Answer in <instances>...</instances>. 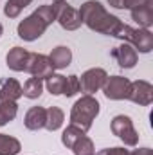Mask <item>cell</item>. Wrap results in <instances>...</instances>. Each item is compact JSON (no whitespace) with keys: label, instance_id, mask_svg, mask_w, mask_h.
<instances>
[{"label":"cell","instance_id":"obj_1","mask_svg":"<svg viewBox=\"0 0 153 155\" xmlns=\"http://www.w3.org/2000/svg\"><path fill=\"white\" fill-rule=\"evenodd\" d=\"M79 15H81V22L90 29V31H96V33H101V35H108V36H114L115 31L119 29V25L122 24L117 16L110 15L101 2H96V0H88L85 4H81V9H77Z\"/></svg>","mask_w":153,"mask_h":155},{"label":"cell","instance_id":"obj_2","mask_svg":"<svg viewBox=\"0 0 153 155\" xmlns=\"http://www.w3.org/2000/svg\"><path fill=\"white\" fill-rule=\"evenodd\" d=\"M99 101L94 96H81L74 103L72 110H70V124H76L77 128H81L85 134L92 128L94 119L99 116Z\"/></svg>","mask_w":153,"mask_h":155},{"label":"cell","instance_id":"obj_3","mask_svg":"<svg viewBox=\"0 0 153 155\" xmlns=\"http://www.w3.org/2000/svg\"><path fill=\"white\" fill-rule=\"evenodd\" d=\"M114 38H119L126 43H130L135 51L142 52V54H148L151 52L153 49V33L150 29H135V27H130L126 24H121L119 29L115 31Z\"/></svg>","mask_w":153,"mask_h":155},{"label":"cell","instance_id":"obj_4","mask_svg":"<svg viewBox=\"0 0 153 155\" xmlns=\"http://www.w3.org/2000/svg\"><path fill=\"white\" fill-rule=\"evenodd\" d=\"M110 128H112V134L117 135L126 146H135L139 143V132L135 130L132 117L115 116L110 123Z\"/></svg>","mask_w":153,"mask_h":155},{"label":"cell","instance_id":"obj_5","mask_svg":"<svg viewBox=\"0 0 153 155\" xmlns=\"http://www.w3.org/2000/svg\"><path fill=\"white\" fill-rule=\"evenodd\" d=\"M47 24L41 20L38 16V13L34 11L33 15H29L27 18H24L20 24H18V27H16V33H18V36L22 40H25V41H34V40H38L45 31H47Z\"/></svg>","mask_w":153,"mask_h":155},{"label":"cell","instance_id":"obj_6","mask_svg":"<svg viewBox=\"0 0 153 155\" xmlns=\"http://www.w3.org/2000/svg\"><path fill=\"white\" fill-rule=\"evenodd\" d=\"M56 9V22L65 29V31H76L83 25L79 11L69 5L67 2H54L52 4Z\"/></svg>","mask_w":153,"mask_h":155},{"label":"cell","instance_id":"obj_7","mask_svg":"<svg viewBox=\"0 0 153 155\" xmlns=\"http://www.w3.org/2000/svg\"><path fill=\"white\" fill-rule=\"evenodd\" d=\"M106 78H108V74H106L105 69H99V67L88 69L79 78V88H81V92H85L88 96H94L97 90L103 88Z\"/></svg>","mask_w":153,"mask_h":155},{"label":"cell","instance_id":"obj_8","mask_svg":"<svg viewBox=\"0 0 153 155\" xmlns=\"http://www.w3.org/2000/svg\"><path fill=\"white\" fill-rule=\"evenodd\" d=\"M24 72H29L31 76L40 78V79H45V78H49L52 72H54V69H52V63H50L49 56L38 54V52H29Z\"/></svg>","mask_w":153,"mask_h":155},{"label":"cell","instance_id":"obj_9","mask_svg":"<svg viewBox=\"0 0 153 155\" xmlns=\"http://www.w3.org/2000/svg\"><path fill=\"white\" fill-rule=\"evenodd\" d=\"M132 103L141 105V107H148L153 101V85L150 81L144 79H137V81H130V90H128V97Z\"/></svg>","mask_w":153,"mask_h":155},{"label":"cell","instance_id":"obj_10","mask_svg":"<svg viewBox=\"0 0 153 155\" xmlns=\"http://www.w3.org/2000/svg\"><path fill=\"white\" fill-rule=\"evenodd\" d=\"M130 90V79L124 76H108L103 85V94L112 99V101H121L128 97Z\"/></svg>","mask_w":153,"mask_h":155},{"label":"cell","instance_id":"obj_11","mask_svg":"<svg viewBox=\"0 0 153 155\" xmlns=\"http://www.w3.org/2000/svg\"><path fill=\"white\" fill-rule=\"evenodd\" d=\"M112 58L119 63L121 69H133V67L137 65L139 54H137V51H135L130 43L122 41L119 47H115L114 51H112Z\"/></svg>","mask_w":153,"mask_h":155},{"label":"cell","instance_id":"obj_12","mask_svg":"<svg viewBox=\"0 0 153 155\" xmlns=\"http://www.w3.org/2000/svg\"><path fill=\"white\" fill-rule=\"evenodd\" d=\"M22 85L15 78H5L0 81V103L2 101H18L22 97Z\"/></svg>","mask_w":153,"mask_h":155},{"label":"cell","instance_id":"obj_13","mask_svg":"<svg viewBox=\"0 0 153 155\" xmlns=\"http://www.w3.org/2000/svg\"><path fill=\"white\" fill-rule=\"evenodd\" d=\"M49 60L52 63V69L54 71H61V69H67L72 61V51L65 45H58L50 51L49 54Z\"/></svg>","mask_w":153,"mask_h":155},{"label":"cell","instance_id":"obj_14","mask_svg":"<svg viewBox=\"0 0 153 155\" xmlns=\"http://www.w3.org/2000/svg\"><path fill=\"white\" fill-rule=\"evenodd\" d=\"M45 117H47V108H43V107H33V108L27 110V114L24 117V124H25L27 130L36 132V130L45 128Z\"/></svg>","mask_w":153,"mask_h":155},{"label":"cell","instance_id":"obj_15","mask_svg":"<svg viewBox=\"0 0 153 155\" xmlns=\"http://www.w3.org/2000/svg\"><path fill=\"white\" fill-rule=\"evenodd\" d=\"M27 56H29V52H27L24 47H13V49L7 52V56H5V63H7V67H9L11 71H15V72H24Z\"/></svg>","mask_w":153,"mask_h":155},{"label":"cell","instance_id":"obj_16","mask_svg":"<svg viewBox=\"0 0 153 155\" xmlns=\"http://www.w3.org/2000/svg\"><path fill=\"white\" fill-rule=\"evenodd\" d=\"M132 20L139 24V27L142 29H150L153 25V9L151 4H146V5H141L137 9H132Z\"/></svg>","mask_w":153,"mask_h":155},{"label":"cell","instance_id":"obj_17","mask_svg":"<svg viewBox=\"0 0 153 155\" xmlns=\"http://www.w3.org/2000/svg\"><path fill=\"white\" fill-rule=\"evenodd\" d=\"M63 121H65V114L61 108L58 107H50L47 108V117H45V128L49 132H56L63 126Z\"/></svg>","mask_w":153,"mask_h":155},{"label":"cell","instance_id":"obj_18","mask_svg":"<svg viewBox=\"0 0 153 155\" xmlns=\"http://www.w3.org/2000/svg\"><path fill=\"white\" fill-rule=\"evenodd\" d=\"M20 150H22V144L16 137L0 134V155H18Z\"/></svg>","mask_w":153,"mask_h":155},{"label":"cell","instance_id":"obj_19","mask_svg":"<svg viewBox=\"0 0 153 155\" xmlns=\"http://www.w3.org/2000/svg\"><path fill=\"white\" fill-rule=\"evenodd\" d=\"M41 92H43V79L34 78V76L29 78L24 83V87H22V94L25 97H29V99H38L41 96Z\"/></svg>","mask_w":153,"mask_h":155},{"label":"cell","instance_id":"obj_20","mask_svg":"<svg viewBox=\"0 0 153 155\" xmlns=\"http://www.w3.org/2000/svg\"><path fill=\"white\" fill-rule=\"evenodd\" d=\"M43 87L47 88L49 94H52V96H61V94H63V87H65V76L52 72L49 78H45Z\"/></svg>","mask_w":153,"mask_h":155},{"label":"cell","instance_id":"obj_21","mask_svg":"<svg viewBox=\"0 0 153 155\" xmlns=\"http://www.w3.org/2000/svg\"><path fill=\"white\" fill-rule=\"evenodd\" d=\"M18 114L16 101H2L0 103V126H5L9 121H13Z\"/></svg>","mask_w":153,"mask_h":155},{"label":"cell","instance_id":"obj_22","mask_svg":"<svg viewBox=\"0 0 153 155\" xmlns=\"http://www.w3.org/2000/svg\"><path fill=\"white\" fill-rule=\"evenodd\" d=\"M85 135V132L81 130V128H77L76 124H69L65 130H63V134H61V143H63V146L65 148H72L74 146V143H76L79 137H83Z\"/></svg>","mask_w":153,"mask_h":155},{"label":"cell","instance_id":"obj_23","mask_svg":"<svg viewBox=\"0 0 153 155\" xmlns=\"http://www.w3.org/2000/svg\"><path fill=\"white\" fill-rule=\"evenodd\" d=\"M33 0H7L4 5V15L9 18H16Z\"/></svg>","mask_w":153,"mask_h":155},{"label":"cell","instance_id":"obj_24","mask_svg":"<svg viewBox=\"0 0 153 155\" xmlns=\"http://www.w3.org/2000/svg\"><path fill=\"white\" fill-rule=\"evenodd\" d=\"M70 150H72L74 155H92L94 153V143H92L90 137L83 135V137H79L76 143H74V146Z\"/></svg>","mask_w":153,"mask_h":155},{"label":"cell","instance_id":"obj_25","mask_svg":"<svg viewBox=\"0 0 153 155\" xmlns=\"http://www.w3.org/2000/svg\"><path fill=\"white\" fill-rule=\"evenodd\" d=\"M77 92H81V88H79V78H77L76 74L65 76V87H63V96H67V97H72V96H76Z\"/></svg>","mask_w":153,"mask_h":155},{"label":"cell","instance_id":"obj_26","mask_svg":"<svg viewBox=\"0 0 153 155\" xmlns=\"http://www.w3.org/2000/svg\"><path fill=\"white\" fill-rule=\"evenodd\" d=\"M146 4H151V0H122V9H137L141 5H146Z\"/></svg>","mask_w":153,"mask_h":155},{"label":"cell","instance_id":"obj_27","mask_svg":"<svg viewBox=\"0 0 153 155\" xmlns=\"http://www.w3.org/2000/svg\"><path fill=\"white\" fill-rule=\"evenodd\" d=\"M97 155H130V152L124 150V148H121V146H115V148H105Z\"/></svg>","mask_w":153,"mask_h":155},{"label":"cell","instance_id":"obj_28","mask_svg":"<svg viewBox=\"0 0 153 155\" xmlns=\"http://www.w3.org/2000/svg\"><path fill=\"white\" fill-rule=\"evenodd\" d=\"M130 155H153L151 148H137L133 152H130Z\"/></svg>","mask_w":153,"mask_h":155},{"label":"cell","instance_id":"obj_29","mask_svg":"<svg viewBox=\"0 0 153 155\" xmlns=\"http://www.w3.org/2000/svg\"><path fill=\"white\" fill-rule=\"evenodd\" d=\"M108 4L115 9H122V0H108Z\"/></svg>","mask_w":153,"mask_h":155},{"label":"cell","instance_id":"obj_30","mask_svg":"<svg viewBox=\"0 0 153 155\" xmlns=\"http://www.w3.org/2000/svg\"><path fill=\"white\" fill-rule=\"evenodd\" d=\"M4 35V27H2V24H0V36Z\"/></svg>","mask_w":153,"mask_h":155},{"label":"cell","instance_id":"obj_31","mask_svg":"<svg viewBox=\"0 0 153 155\" xmlns=\"http://www.w3.org/2000/svg\"><path fill=\"white\" fill-rule=\"evenodd\" d=\"M54 2H65V0H54Z\"/></svg>","mask_w":153,"mask_h":155},{"label":"cell","instance_id":"obj_32","mask_svg":"<svg viewBox=\"0 0 153 155\" xmlns=\"http://www.w3.org/2000/svg\"><path fill=\"white\" fill-rule=\"evenodd\" d=\"M92 155H94V153H92Z\"/></svg>","mask_w":153,"mask_h":155}]
</instances>
